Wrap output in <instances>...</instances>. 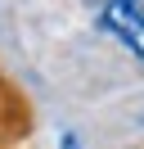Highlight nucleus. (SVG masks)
Segmentation results:
<instances>
[{
    "mask_svg": "<svg viewBox=\"0 0 144 149\" xmlns=\"http://www.w3.org/2000/svg\"><path fill=\"white\" fill-rule=\"evenodd\" d=\"M99 27L144 63V0H108L99 9Z\"/></svg>",
    "mask_w": 144,
    "mask_h": 149,
    "instance_id": "1",
    "label": "nucleus"
},
{
    "mask_svg": "<svg viewBox=\"0 0 144 149\" xmlns=\"http://www.w3.org/2000/svg\"><path fill=\"white\" fill-rule=\"evenodd\" d=\"M23 136H27V100L0 72V149H18Z\"/></svg>",
    "mask_w": 144,
    "mask_h": 149,
    "instance_id": "2",
    "label": "nucleus"
}]
</instances>
